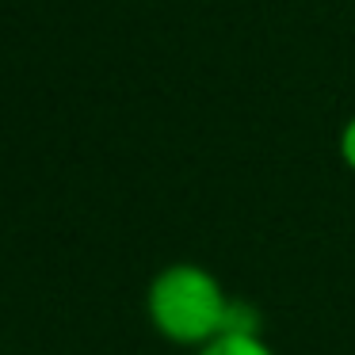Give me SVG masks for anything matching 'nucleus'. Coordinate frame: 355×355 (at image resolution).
I'll use <instances>...</instances> for the list:
<instances>
[{"label":"nucleus","instance_id":"2","mask_svg":"<svg viewBox=\"0 0 355 355\" xmlns=\"http://www.w3.org/2000/svg\"><path fill=\"white\" fill-rule=\"evenodd\" d=\"M191 355H279V352L260 336L256 324H233V329H225L222 336H214L210 344L195 347Z\"/></svg>","mask_w":355,"mask_h":355},{"label":"nucleus","instance_id":"3","mask_svg":"<svg viewBox=\"0 0 355 355\" xmlns=\"http://www.w3.org/2000/svg\"><path fill=\"white\" fill-rule=\"evenodd\" d=\"M336 153H340V164L355 176V111L344 119L340 126V138H336Z\"/></svg>","mask_w":355,"mask_h":355},{"label":"nucleus","instance_id":"1","mask_svg":"<svg viewBox=\"0 0 355 355\" xmlns=\"http://www.w3.org/2000/svg\"><path fill=\"white\" fill-rule=\"evenodd\" d=\"M146 321L164 344L195 352L233 324H256V317H248L245 302L233 298L210 268L195 260H176L149 279Z\"/></svg>","mask_w":355,"mask_h":355}]
</instances>
